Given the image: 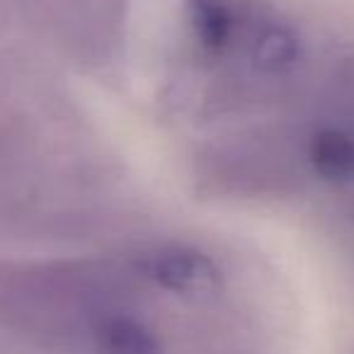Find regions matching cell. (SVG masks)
I'll use <instances>...</instances> for the list:
<instances>
[{
	"mask_svg": "<svg viewBox=\"0 0 354 354\" xmlns=\"http://www.w3.org/2000/svg\"><path fill=\"white\" fill-rule=\"evenodd\" d=\"M148 277L167 291L194 294L214 286L216 267L209 257L189 248H162L148 260Z\"/></svg>",
	"mask_w": 354,
	"mask_h": 354,
	"instance_id": "cell-1",
	"label": "cell"
},
{
	"mask_svg": "<svg viewBox=\"0 0 354 354\" xmlns=\"http://www.w3.org/2000/svg\"><path fill=\"white\" fill-rule=\"evenodd\" d=\"M308 160L325 180H349L354 177V138L339 129H323L310 138Z\"/></svg>",
	"mask_w": 354,
	"mask_h": 354,
	"instance_id": "cell-3",
	"label": "cell"
},
{
	"mask_svg": "<svg viewBox=\"0 0 354 354\" xmlns=\"http://www.w3.org/2000/svg\"><path fill=\"white\" fill-rule=\"evenodd\" d=\"M301 46L296 35L284 25H267L252 41V59L262 71H286L299 61Z\"/></svg>",
	"mask_w": 354,
	"mask_h": 354,
	"instance_id": "cell-5",
	"label": "cell"
},
{
	"mask_svg": "<svg viewBox=\"0 0 354 354\" xmlns=\"http://www.w3.org/2000/svg\"><path fill=\"white\" fill-rule=\"evenodd\" d=\"M187 22L197 41L209 51H218L233 35V10L226 0H187Z\"/></svg>",
	"mask_w": 354,
	"mask_h": 354,
	"instance_id": "cell-4",
	"label": "cell"
},
{
	"mask_svg": "<svg viewBox=\"0 0 354 354\" xmlns=\"http://www.w3.org/2000/svg\"><path fill=\"white\" fill-rule=\"evenodd\" d=\"M93 342L97 354H162L158 339L127 315H109L100 320Z\"/></svg>",
	"mask_w": 354,
	"mask_h": 354,
	"instance_id": "cell-2",
	"label": "cell"
}]
</instances>
